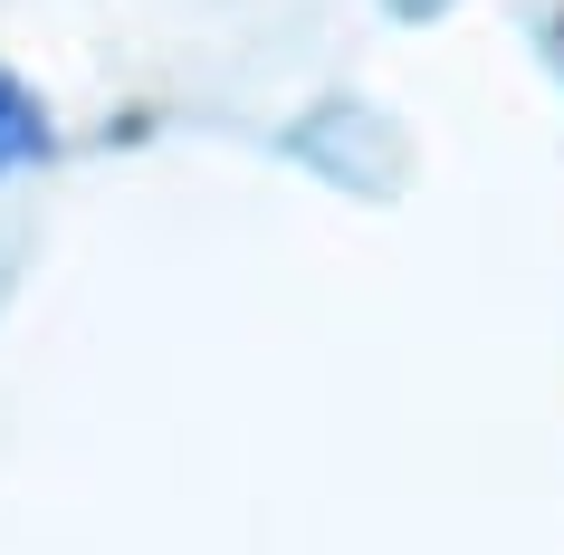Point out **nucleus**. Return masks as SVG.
<instances>
[{
    "mask_svg": "<svg viewBox=\"0 0 564 555\" xmlns=\"http://www.w3.org/2000/svg\"><path fill=\"white\" fill-rule=\"evenodd\" d=\"M48 153H58L48 106L30 96V77H20V67H0V182H10V173H39Z\"/></svg>",
    "mask_w": 564,
    "mask_h": 555,
    "instance_id": "nucleus-1",
    "label": "nucleus"
}]
</instances>
